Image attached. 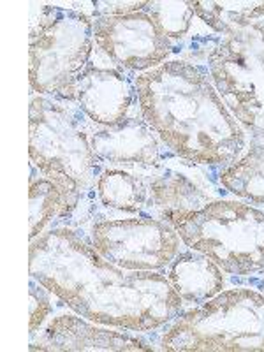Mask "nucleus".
Segmentation results:
<instances>
[{"label":"nucleus","instance_id":"obj_15","mask_svg":"<svg viewBox=\"0 0 264 352\" xmlns=\"http://www.w3.org/2000/svg\"><path fill=\"white\" fill-rule=\"evenodd\" d=\"M168 278L184 303L201 305L224 291V272L206 254L188 248L171 261Z\"/></svg>","mask_w":264,"mask_h":352},{"label":"nucleus","instance_id":"obj_17","mask_svg":"<svg viewBox=\"0 0 264 352\" xmlns=\"http://www.w3.org/2000/svg\"><path fill=\"white\" fill-rule=\"evenodd\" d=\"M97 197L106 208L146 217L148 213V184L144 169H104L96 182Z\"/></svg>","mask_w":264,"mask_h":352},{"label":"nucleus","instance_id":"obj_20","mask_svg":"<svg viewBox=\"0 0 264 352\" xmlns=\"http://www.w3.org/2000/svg\"><path fill=\"white\" fill-rule=\"evenodd\" d=\"M146 8V2H124V0H106V2H94V14L100 16H124L132 12H141Z\"/></svg>","mask_w":264,"mask_h":352},{"label":"nucleus","instance_id":"obj_5","mask_svg":"<svg viewBox=\"0 0 264 352\" xmlns=\"http://www.w3.org/2000/svg\"><path fill=\"white\" fill-rule=\"evenodd\" d=\"M169 352L264 351V294L240 287L182 312L160 338Z\"/></svg>","mask_w":264,"mask_h":352},{"label":"nucleus","instance_id":"obj_1","mask_svg":"<svg viewBox=\"0 0 264 352\" xmlns=\"http://www.w3.org/2000/svg\"><path fill=\"white\" fill-rule=\"evenodd\" d=\"M28 273L72 312L96 324L153 331L184 312V300L168 275L115 266L67 226L48 229L30 241Z\"/></svg>","mask_w":264,"mask_h":352},{"label":"nucleus","instance_id":"obj_12","mask_svg":"<svg viewBox=\"0 0 264 352\" xmlns=\"http://www.w3.org/2000/svg\"><path fill=\"white\" fill-rule=\"evenodd\" d=\"M138 99L134 80L115 67L87 65L78 78L76 104L99 127L120 124Z\"/></svg>","mask_w":264,"mask_h":352},{"label":"nucleus","instance_id":"obj_11","mask_svg":"<svg viewBox=\"0 0 264 352\" xmlns=\"http://www.w3.org/2000/svg\"><path fill=\"white\" fill-rule=\"evenodd\" d=\"M116 329V328H115ZM97 328L92 320L81 316L62 314L50 320L36 342L32 351L55 352H127V351H155L153 345L143 338L129 333Z\"/></svg>","mask_w":264,"mask_h":352},{"label":"nucleus","instance_id":"obj_4","mask_svg":"<svg viewBox=\"0 0 264 352\" xmlns=\"http://www.w3.org/2000/svg\"><path fill=\"white\" fill-rule=\"evenodd\" d=\"M188 248L203 252L229 275L264 272V208L250 201L212 199L192 212L164 217Z\"/></svg>","mask_w":264,"mask_h":352},{"label":"nucleus","instance_id":"obj_19","mask_svg":"<svg viewBox=\"0 0 264 352\" xmlns=\"http://www.w3.org/2000/svg\"><path fill=\"white\" fill-rule=\"evenodd\" d=\"M52 294L48 287L41 284L37 278L30 276L28 280V296H30V307H28V329L30 335H36L43 328L44 320L48 319L53 312Z\"/></svg>","mask_w":264,"mask_h":352},{"label":"nucleus","instance_id":"obj_8","mask_svg":"<svg viewBox=\"0 0 264 352\" xmlns=\"http://www.w3.org/2000/svg\"><path fill=\"white\" fill-rule=\"evenodd\" d=\"M99 256L131 272H160L180 254L182 238L169 222L152 217L100 220L90 229Z\"/></svg>","mask_w":264,"mask_h":352},{"label":"nucleus","instance_id":"obj_7","mask_svg":"<svg viewBox=\"0 0 264 352\" xmlns=\"http://www.w3.org/2000/svg\"><path fill=\"white\" fill-rule=\"evenodd\" d=\"M30 162L44 176L71 178L87 190L102 173L94 155L90 136L78 115L64 102L34 96L28 113Z\"/></svg>","mask_w":264,"mask_h":352},{"label":"nucleus","instance_id":"obj_18","mask_svg":"<svg viewBox=\"0 0 264 352\" xmlns=\"http://www.w3.org/2000/svg\"><path fill=\"white\" fill-rule=\"evenodd\" d=\"M143 11L153 18L175 48L176 43H182L190 34L194 21L199 20L194 12L192 2H146Z\"/></svg>","mask_w":264,"mask_h":352},{"label":"nucleus","instance_id":"obj_2","mask_svg":"<svg viewBox=\"0 0 264 352\" xmlns=\"http://www.w3.org/2000/svg\"><path fill=\"white\" fill-rule=\"evenodd\" d=\"M138 106L160 143L197 166L228 168L247 150V132L217 92L208 69L187 60L134 78Z\"/></svg>","mask_w":264,"mask_h":352},{"label":"nucleus","instance_id":"obj_16","mask_svg":"<svg viewBox=\"0 0 264 352\" xmlns=\"http://www.w3.org/2000/svg\"><path fill=\"white\" fill-rule=\"evenodd\" d=\"M247 150L228 168L220 169V185L236 197L264 206V124L248 129Z\"/></svg>","mask_w":264,"mask_h":352},{"label":"nucleus","instance_id":"obj_14","mask_svg":"<svg viewBox=\"0 0 264 352\" xmlns=\"http://www.w3.org/2000/svg\"><path fill=\"white\" fill-rule=\"evenodd\" d=\"M148 184V213L146 217L164 220L168 213L192 212L203 208L212 197L190 180L187 175L176 169L157 166L144 169Z\"/></svg>","mask_w":264,"mask_h":352},{"label":"nucleus","instance_id":"obj_6","mask_svg":"<svg viewBox=\"0 0 264 352\" xmlns=\"http://www.w3.org/2000/svg\"><path fill=\"white\" fill-rule=\"evenodd\" d=\"M94 48V20L85 12L43 6L28 32L30 87L37 96L76 102V85Z\"/></svg>","mask_w":264,"mask_h":352},{"label":"nucleus","instance_id":"obj_9","mask_svg":"<svg viewBox=\"0 0 264 352\" xmlns=\"http://www.w3.org/2000/svg\"><path fill=\"white\" fill-rule=\"evenodd\" d=\"M94 41L97 48L122 71L140 74L166 64L175 53V44L144 11L96 18Z\"/></svg>","mask_w":264,"mask_h":352},{"label":"nucleus","instance_id":"obj_3","mask_svg":"<svg viewBox=\"0 0 264 352\" xmlns=\"http://www.w3.org/2000/svg\"><path fill=\"white\" fill-rule=\"evenodd\" d=\"M220 36L206 55L217 92L245 131L264 124V2H192Z\"/></svg>","mask_w":264,"mask_h":352},{"label":"nucleus","instance_id":"obj_13","mask_svg":"<svg viewBox=\"0 0 264 352\" xmlns=\"http://www.w3.org/2000/svg\"><path fill=\"white\" fill-rule=\"evenodd\" d=\"M30 241L39 238L56 220L67 219L81 201L80 185L64 176H44L30 162Z\"/></svg>","mask_w":264,"mask_h":352},{"label":"nucleus","instance_id":"obj_21","mask_svg":"<svg viewBox=\"0 0 264 352\" xmlns=\"http://www.w3.org/2000/svg\"><path fill=\"white\" fill-rule=\"evenodd\" d=\"M263 294H264V284H263Z\"/></svg>","mask_w":264,"mask_h":352},{"label":"nucleus","instance_id":"obj_10","mask_svg":"<svg viewBox=\"0 0 264 352\" xmlns=\"http://www.w3.org/2000/svg\"><path fill=\"white\" fill-rule=\"evenodd\" d=\"M90 144L102 171L157 168L162 166L166 148L143 116H127L120 124L99 127L90 136Z\"/></svg>","mask_w":264,"mask_h":352}]
</instances>
